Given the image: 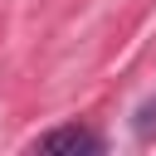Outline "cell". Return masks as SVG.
<instances>
[{
  "label": "cell",
  "instance_id": "1",
  "mask_svg": "<svg viewBox=\"0 0 156 156\" xmlns=\"http://www.w3.org/2000/svg\"><path fill=\"white\" fill-rule=\"evenodd\" d=\"M34 151H44V156H98V151H102V136H98L93 127L63 122V127L34 136Z\"/></svg>",
  "mask_w": 156,
  "mask_h": 156
},
{
  "label": "cell",
  "instance_id": "2",
  "mask_svg": "<svg viewBox=\"0 0 156 156\" xmlns=\"http://www.w3.org/2000/svg\"><path fill=\"white\" fill-rule=\"evenodd\" d=\"M151 132H156V102H146L136 112V136H151Z\"/></svg>",
  "mask_w": 156,
  "mask_h": 156
}]
</instances>
